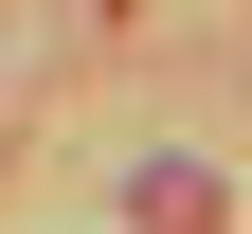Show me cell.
Listing matches in <instances>:
<instances>
[{"mask_svg": "<svg viewBox=\"0 0 252 234\" xmlns=\"http://www.w3.org/2000/svg\"><path fill=\"white\" fill-rule=\"evenodd\" d=\"M144 234H216V180L198 162H144Z\"/></svg>", "mask_w": 252, "mask_h": 234, "instance_id": "6da1fadb", "label": "cell"}]
</instances>
